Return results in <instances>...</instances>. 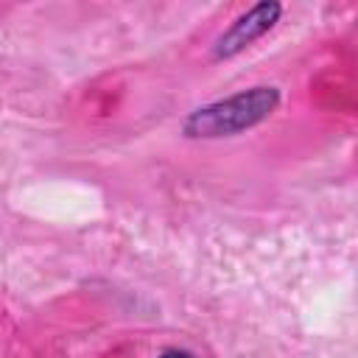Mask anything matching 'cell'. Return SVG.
Listing matches in <instances>:
<instances>
[{
  "label": "cell",
  "mask_w": 358,
  "mask_h": 358,
  "mask_svg": "<svg viewBox=\"0 0 358 358\" xmlns=\"http://www.w3.org/2000/svg\"><path fill=\"white\" fill-rule=\"evenodd\" d=\"M277 106H280V90L268 84H257L193 109L182 123V134L190 140L235 137L268 120L277 112Z\"/></svg>",
  "instance_id": "obj_1"
},
{
  "label": "cell",
  "mask_w": 358,
  "mask_h": 358,
  "mask_svg": "<svg viewBox=\"0 0 358 358\" xmlns=\"http://www.w3.org/2000/svg\"><path fill=\"white\" fill-rule=\"evenodd\" d=\"M282 6L280 3H257L249 11H243L241 17H235V22L215 39L213 45V59H232L241 50H246L252 42H257L263 34H268L274 28V22L280 20Z\"/></svg>",
  "instance_id": "obj_2"
},
{
  "label": "cell",
  "mask_w": 358,
  "mask_h": 358,
  "mask_svg": "<svg viewBox=\"0 0 358 358\" xmlns=\"http://www.w3.org/2000/svg\"><path fill=\"white\" fill-rule=\"evenodd\" d=\"M159 358H196V355L187 352V350H165Z\"/></svg>",
  "instance_id": "obj_3"
}]
</instances>
